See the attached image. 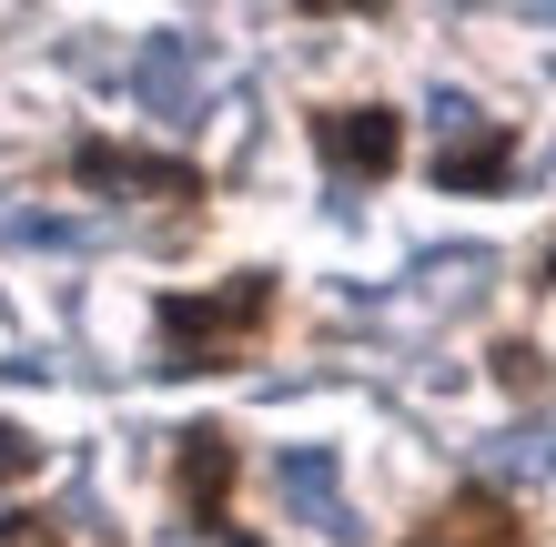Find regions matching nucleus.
Here are the masks:
<instances>
[{"instance_id": "2", "label": "nucleus", "mask_w": 556, "mask_h": 547, "mask_svg": "<svg viewBox=\"0 0 556 547\" xmlns=\"http://www.w3.org/2000/svg\"><path fill=\"white\" fill-rule=\"evenodd\" d=\"M233 476H243L233 426H182V436H173V487H182V507H192V527L243 537V527H233Z\"/></svg>"}, {"instance_id": "9", "label": "nucleus", "mask_w": 556, "mask_h": 547, "mask_svg": "<svg viewBox=\"0 0 556 547\" xmlns=\"http://www.w3.org/2000/svg\"><path fill=\"white\" fill-rule=\"evenodd\" d=\"M496 375H506V385H536L546 365H536V345H496Z\"/></svg>"}, {"instance_id": "1", "label": "nucleus", "mask_w": 556, "mask_h": 547, "mask_svg": "<svg viewBox=\"0 0 556 547\" xmlns=\"http://www.w3.org/2000/svg\"><path fill=\"white\" fill-rule=\"evenodd\" d=\"M152 325H162V365L173 375L243 365L253 335L274 325V274H233V284H213V295H162Z\"/></svg>"}, {"instance_id": "5", "label": "nucleus", "mask_w": 556, "mask_h": 547, "mask_svg": "<svg viewBox=\"0 0 556 547\" xmlns=\"http://www.w3.org/2000/svg\"><path fill=\"white\" fill-rule=\"evenodd\" d=\"M405 547H536V537H527V518H516L496 487H455Z\"/></svg>"}, {"instance_id": "4", "label": "nucleus", "mask_w": 556, "mask_h": 547, "mask_svg": "<svg viewBox=\"0 0 556 547\" xmlns=\"http://www.w3.org/2000/svg\"><path fill=\"white\" fill-rule=\"evenodd\" d=\"M72 183H91V192H162V203H192L203 192V173L182 163V152H132V142H81L72 152Z\"/></svg>"}, {"instance_id": "8", "label": "nucleus", "mask_w": 556, "mask_h": 547, "mask_svg": "<svg viewBox=\"0 0 556 547\" xmlns=\"http://www.w3.org/2000/svg\"><path fill=\"white\" fill-rule=\"evenodd\" d=\"M21 476H41V436L0 415V487H21Z\"/></svg>"}, {"instance_id": "3", "label": "nucleus", "mask_w": 556, "mask_h": 547, "mask_svg": "<svg viewBox=\"0 0 556 547\" xmlns=\"http://www.w3.org/2000/svg\"><path fill=\"white\" fill-rule=\"evenodd\" d=\"M314 152L334 173H354V183H384L405 163V112H384V102H324L314 112Z\"/></svg>"}, {"instance_id": "7", "label": "nucleus", "mask_w": 556, "mask_h": 547, "mask_svg": "<svg viewBox=\"0 0 556 547\" xmlns=\"http://www.w3.org/2000/svg\"><path fill=\"white\" fill-rule=\"evenodd\" d=\"M274 476L293 487V507H304L314 527H344V518H334V497H324V487H334V457H324V446H293V457H283Z\"/></svg>"}, {"instance_id": "6", "label": "nucleus", "mask_w": 556, "mask_h": 547, "mask_svg": "<svg viewBox=\"0 0 556 547\" xmlns=\"http://www.w3.org/2000/svg\"><path fill=\"white\" fill-rule=\"evenodd\" d=\"M506 173H516V133H506V122L455 133V142L435 152V192H506Z\"/></svg>"}]
</instances>
